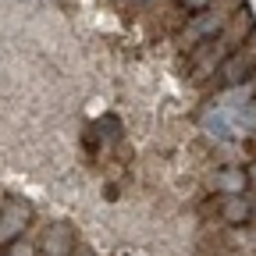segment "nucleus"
Returning a JSON list of instances; mask_svg holds the SVG:
<instances>
[{"label": "nucleus", "mask_w": 256, "mask_h": 256, "mask_svg": "<svg viewBox=\"0 0 256 256\" xmlns=\"http://www.w3.org/2000/svg\"><path fill=\"white\" fill-rule=\"evenodd\" d=\"M224 28V14L220 11H200L196 18H192L185 28H182V36H178V46H196V43H203V40H210V36H217V32Z\"/></svg>", "instance_id": "f257e3e1"}, {"label": "nucleus", "mask_w": 256, "mask_h": 256, "mask_svg": "<svg viewBox=\"0 0 256 256\" xmlns=\"http://www.w3.org/2000/svg\"><path fill=\"white\" fill-rule=\"evenodd\" d=\"M28 224V206L25 203H8L0 210V242H14Z\"/></svg>", "instance_id": "f03ea898"}, {"label": "nucleus", "mask_w": 256, "mask_h": 256, "mask_svg": "<svg viewBox=\"0 0 256 256\" xmlns=\"http://www.w3.org/2000/svg\"><path fill=\"white\" fill-rule=\"evenodd\" d=\"M249 72H252V60H249L242 50L232 54V57H224V60H220V68H217L220 82L228 86V89H232V86H242V82L249 78Z\"/></svg>", "instance_id": "7ed1b4c3"}, {"label": "nucleus", "mask_w": 256, "mask_h": 256, "mask_svg": "<svg viewBox=\"0 0 256 256\" xmlns=\"http://www.w3.org/2000/svg\"><path fill=\"white\" fill-rule=\"evenodd\" d=\"M75 246V232L68 228V224H50L46 235H43V249L46 256H68Z\"/></svg>", "instance_id": "20e7f679"}, {"label": "nucleus", "mask_w": 256, "mask_h": 256, "mask_svg": "<svg viewBox=\"0 0 256 256\" xmlns=\"http://www.w3.org/2000/svg\"><path fill=\"white\" fill-rule=\"evenodd\" d=\"M214 185L224 188V192H232V196H238L242 188H249V174H246V171H220V174L214 178Z\"/></svg>", "instance_id": "39448f33"}, {"label": "nucleus", "mask_w": 256, "mask_h": 256, "mask_svg": "<svg viewBox=\"0 0 256 256\" xmlns=\"http://www.w3.org/2000/svg\"><path fill=\"white\" fill-rule=\"evenodd\" d=\"M252 217V203H246L242 196H232L228 203H224V220H232V224H246Z\"/></svg>", "instance_id": "423d86ee"}, {"label": "nucleus", "mask_w": 256, "mask_h": 256, "mask_svg": "<svg viewBox=\"0 0 256 256\" xmlns=\"http://www.w3.org/2000/svg\"><path fill=\"white\" fill-rule=\"evenodd\" d=\"M8 256H36V249L25 246V242H18V246H11V249H8Z\"/></svg>", "instance_id": "0eeeda50"}, {"label": "nucleus", "mask_w": 256, "mask_h": 256, "mask_svg": "<svg viewBox=\"0 0 256 256\" xmlns=\"http://www.w3.org/2000/svg\"><path fill=\"white\" fill-rule=\"evenodd\" d=\"M185 4H188V8H203V4H206V0H185Z\"/></svg>", "instance_id": "6e6552de"}, {"label": "nucleus", "mask_w": 256, "mask_h": 256, "mask_svg": "<svg viewBox=\"0 0 256 256\" xmlns=\"http://www.w3.org/2000/svg\"><path fill=\"white\" fill-rule=\"evenodd\" d=\"M132 4H136V8H142V4H150V0H132Z\"/></svg>", "instance_id": "1a4fd4ad"}]
</instances>
